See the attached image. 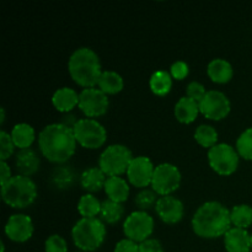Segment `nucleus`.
<instances>
[{"label": "nucleus", "mask_w": 252, "mask_h": 252, "mask_svg": "<svg viewBox=\"0 0 252 252\" xmlns=\"http://www.w3.org/2000/svg\"><path fill=\"white\" fill-rule=\"evenodd\" d=\"M75 135L73 129L61 125L52 123L39 132L38 147L42 155L48 161L64 164L74 155L76 150Z\"/></svg>", "instance_id": "nucleus-1"}, {"label": "nucleus", "mask_w": 252, "mask_h": 252, "mask_svg": "<svg viewBox=\"0 0 252 252\" xmlns=\"http://www.w3.org/2000/svg\"><path fill=\"white\" fill-rule=\"evenodd\" d=\"M194 234L203 239L224 236L231 229L230 211L216 201L202 204L192 218Z\"/></svg>", "instance_id": "nucleus-2"}, {"label": "nucleus", "mask_w": 252, "mask_h": 252, "mask_svg": "<svg viewBox=\"0 0 252 252\" xmlns=\"http://www.w3.org/2000/svg\"><path fill=\"white\" fill-rule=\"evenodd\" d=\"M68 70L70 78L84 89L97 86L101 70L100 58L91 48L81 47L73 52L68 62Z\"/></svg>", "instance_id": "nucleus-3"}, {"label": "nucleus", "mask_w": 252, "mask_h": 252, "mask_svg": "<svg viewBox=\"0 0 252 252\" xmlns=\"http://www.w3.org/2000/svg\"><path fill=\"white\" fill-rule=\"evenodd\" d=\"M71 238L79 250L96 251L105 241V223L98 218H81L71 229Z\"/></svg>", "instance_id": "nucleus-4"}, {"label": "nucleus", "mask_w": 252, "mask_h": 252, "mask_svg": "<svg viewBox=\"0 0 252 252\" xmlns=\"http://www.w3.org/2000/svg\"><path fill=\"white\" fill-rule=\"evenodd\" d=\"M1 198L11 208H27L36 201L37 186L30 177L12 176L7 184L1 186Z\"/></svg>", "instance_id": "nucleus-5"}, {"label": "nucleus", "mask_w": 252, "mask_h": 252, "mask_svg": "<svg viewBox=\"0 0 252 252\" xmlns=\"http://www.w3.org/2000/svg\"><path fill=\"white\" fill-rule=\"evenodd\" d=\"M133 158L134 157L132 152L126 145H108L101 153L100 159H98V167L105 172L107 177L121 176L123 174H127Z\"/></svg>", "instance_id": "nucleus-6"}, {"label": "nucleus", "mask_w": 252, "mask_h": 252, "mask_svg": "<svg viewBox=\"0 0 252 252\" xmlns=\"http://www.w3.org/2000/svg\"><path fill=\"white\" fill-rule=\"evenodd\" d=\"M73 132L78 144L85 149H98L105 144L107 139V132L105 127L94 118L79 120Z\"/></svg>", "instance_id": "nucleus-7"}, {"label": "nucleus", "mask_w": 252, "mask_h": 252, "mask_svg": "<svg viewBox=\"0 0 252 252\" xmlns=\"http://www.w3.org/2000/svg\"><path fill=\"white\" fill-rule=\"evenodd\" d=\"M240 155L231 145L220 143L208 150V162L213 171L220 176H230L238 170Z\"/></svg>", "instance_id": "nucleus-8"}, {"label": "nucleus", "mask_w": 252, "mask_h": 252, "mask_svg": "<svg viewBox=\"0 0 252 252\" xmlns=\"http://www.w3.org/2000/svg\"><path fill=\"white\" fill-rule=\"evenodd\" d=\"M181 172L175 165L164 162L155 166L154 176L150 186L160 196H171L181 185Z\"/></svg>", "instance_id": "nucleus-9"}, {"label": "nucleus", "mask_w": 252, "mask_h": 252, "mask_svg": "<svg viewBox=\"0 0 252 252\" xmlns=\"http://www.w3.org/2000/svg\"><path fill=\"white\" fill-rule=\"evenodd\" d=\"M123 231L127 239L140 244L152 236L154 231V219L147 212H133L125 220Z\"/></svg>", "instance_id": "nucleus-10"}, {"label": "nucleus", "mask_w": 252, "mask_h": 252, "mask_svg": "<svg viewBox=\"0 0 252 252\" xmlns=\"http://www.w3.org/2000/svg\"><path fill=\"white\" fill-rule=\"evenodd\" d=\"M110 101L106 94L100 89H83L79 94V106L86 118H95L103 116L108 110Z\"/></svg>", "instance_id": "nucleus-11"}, {"label": "nucleus", "mask_w": 252, "mask_h": 252, "mask_svg": "<svg viewBox=\"0 0 252 252\" xmlns=\"http://www.w3.org/2000/svg\"><path fill=\"white\" fill-rule=\"evenodd\" d=\"M230 101L221 91H207L204 98L199 102V111L202 115L212 121L224 120L230 113Z\"/></svg>", "instance_id": "nucleus-12"}, {"label": "nucleus", "mask_w": 252, "mask_h": 252, "mask_svg": "<svg viewBox=\"0 0 252 252\" xmlns=\"http://www.w3.org/2000/svg\"><path fill=\"white\" fill-rule=\"evenodd\" d=\"M155 166L147 157L133 158L127 170V177L130 185L138 189H144L152 185Z\"/></svg>", "instance_id": "nucleus-13"}, {"label": "nucleus", "mask_w": 252, "mask_h": 252, "mask_svg": "<svg viewBox=\"0 0 252 252\" xmlns=\"http://www.w3.org/2000/svg\"><path fill=\"white\" fill-rule=\"evenodd\" d=\"M5 235L14 243H26L33 235V221L26 214H14L5 224Z\"/></svg>", "instance_id": "nucleus-14"}, {"label": "nucleus", "mask_w": 252, "mask_h": 252, "mask_svg": "<svg viewBox=\"0 0 252 252\" xmlns=\"http://www.w3.org/2000/svg\"><path fill=\"white\" fill-rule=\"evenodd\" d=\"M155 212L165 224H176L184 218L185 207L174 196H162L158 199Z\"/></svg>", "instance_id": "nucleus-15"}, {"label": "nucleus", "mask_w": 252, "mask_h": 252, "mask_svg": "<svg viewBox=\"0 0 252 252\" xmlns=\"http://www.w3.org/2000/svg\"><path fill=\"white\" fill-rule=\"evenodd\" d=\"M224 246L228 252H250L251 235L245 229L231 228L224 235Z\"/></svg>", "instance_id": "nucleus-16"}, {"label": "nucleus", "mask_w": 252, "mask_h": 252, "mask_svg": "<svg viewBox=\"0 0 252 252\" xmlns=\"http://www.w3.org/2000/svg\"><path fill=\"white\" fill-rule=\"evenodd\" d=\"M16 170L21 176L30 177L36 174L41 165V160L37 153L31 148L24 150H19L15 159Z\"/></svg>", "instance_id": "nucleus-17"}, {"label": "nucleus", "mask_w": 252, "mask_h": 252, "mask_svg": "<svg viewBox=\"0 0 252 252\" xmlns=\"http://www.w3.org/2000/svg\"><path fill=\"white\" fill-rule=\"evenodd\" d=\"M54 108L62 113H69L79 106V94L74 89L61 88L52 96Z\"/></svg>", "instance_id": "nucleus-18"}, {"label": "nucleus", "mask_w": 252, "mask_h": 252, "mask_svg": "<svg viewBox=\"0 0 252 252\" xmlns=\"http://www.w3.org/2000/svg\"><path fill=\"white\" fill-rule=\"evenodd\" d=\"M209 79L216 84H226L233 79L234 69L228 61L221 58L213 59L207 66Z\"/></svg>", "instance_id": "nucleus-19"}, {"label": "nucleus", "mask_w": 252, "mask_h": 252, "mask_svg": "<svg viewBox=\"0 0 252 252\" xmlns=\"http://www.w3.org/2000/svg\"><path fill=\"white\" fill-rule=\"evenodd\" d=\"M107 176L100 167H89L80 175V185L89 193H95L105 187Z\"/></svg>", "instance_id": "nucleus-20"}, {"label": "nucleus", "mask_w": 252, "mask_h": 252, "mask_svg": "<svg viewBox=\"0 0 252 252\" xmlns=\"http://www.w3.org/2000/svg\"><path fill=\"white\" fill-rule=\"evenodd\" d=\"M199 112H201L199 103L192 98L187 97V96L181 97L177 101L174 110L175 118L184 125H189V123L194 122Z\"/></svg>", "instance_id": "nucleus-21"}, {"label": "nucleus", "mask_w": 252, "mask_h": 252, "mask_svg": "<svg viewBox=\"0 0 252 252\" xmlns=\"http://www.w3.org/2000/svg\"><path fill=\"white\" fill-rule=\"evenodd\" d=\"M103 189H105L108 199L117 202V203H123L127 201L128 196H129V186H128L127 181L121 176L107 177Z\"/></svg>", "instance_id": "nucleus-22"}, {"label": "nucleus", "mask_w": 252, "mask_h": 252, "mask_svg": "<svg viewBox=\"0 0 252 252\" xmlns=\"http://www.w3.org/2000/svg\"><path fill=\"white\" fill-rule=\"evenodd\" d=\"M11 138L14 140L15 147L19 148L20 150L29 149L32 143L36 139V133L32 126L27 123H17L11 129Z\"/></svg>", "instance_id": "nucleus-23"}, {"label": "nucleus", "mask_w": 252, "mask_h": 252, "mask_svg": "<svg viewBox=\"0 0 252 252\" xmlns=\"http://www.w3.org/2000/svg\"><path fill=\"white\" fill-rule=\"evenodd\" d=\"M97 86L107 96L116 95V94L121 93L123 90L125 81H123L122 76L118 73H116V71L106 70L102 71V74H101Z\"/></svg>", "instance_id": "nucleus-24"}, {"label": "nucleus", "mask_w": 252, "mask_h": 252, "mask_svg": "<svg viewBox=\"0 0 252 252\" xmlns=\"http://www.w3.org/2000/svg\"><path fill=\"white\" fill-rule=\"evenodd\" d=\"M150 90L157 96H166L171 91L172 76L165 70H158L153 73L149 80Z\"/></svg>", "instance_id": "nucleus-25"}, {"label": "nucleus", "mask_w": 252, "mask_h": 252, "mask_svg": "<svg viewBox=\"0 0 252 252\" xmlns=\"http://www.w3.org/2000/svg\"><path fill=\"white\" fill-rule=\"evenodd\" d=\"M123 214H125V207L122 203L107 199L101 204L100 219L103 223L111 224V225L118 223L122 219Z\"/></svg>", "instance_id": "nucleus-26"}, {"label": "nucleus", "mask_w": 252, "mask_h": 252, "mask_svg": "<svg viewBox=\"0 0 252 252\" xmlns=\"http://www.w3.org/2000/svg\"><path fill=\"white\" fill-rule=\"evenodd\" d=\"M231 224L234 228L248 229L252 225V207L249 204H238L230 211Z\"/></svg>", "instance_id": "nucleus-27"}, {"label": "nucleus", "mask_w": 252, "mask_h": 252, "mask_svg": "<svg viewBox=\"0 0 252 252\" xmlns=\"http://www.w3.org/2000/svg\"><path fill=\"white\" fill-rule=\"evenodd\" d=\"M101 202L91 193H86L79 199L78 212L83 218H96L100 216Z\"/></svg>", "instance_id": "nucleus-28"}, {"label": "nucleus", "mask_w": 252, "mask_h": 252, "mask_svg": "<svg viewBox=\"0 0 252 252\" xmlns=\"http://www.w3.org/2000/svg\"><path fill=\"white\" fill-rule=\"evenodd\" d=\"M194 139L201 147L203 148H213L218 144V132L214 127L209 125H201L194 132Z\"/></svg>", "instance_id": "nucleus-29"}, {"label": "nucleus", "mask_w": 252, "mask_h": 252, "mask_svg": "<svg viewBox=\"0 0 252 252\" xmlns=\"http://www.w3.org/2000/svg\"><path fill=\"white\" fill-rule=\"evenodd\" d=\"M75 181V172L70 166H58L52 174V182L59 189H70Z\"/></svg>", "instance_id": "nucleus-30"}, {"label": "nucleus", "mask_w": 252, "mask_h": 252, "mask_svg": "<svg viewBox=\"0 0 252 252\" xmlns=\"http://www.w3.org/2000/svg\"><path fill=\"white\" fill-rule=\"evenodd\" d=\"M236 152L243 159L252 160V127L244 130L236 140Z\"/></svg>", "instance_id": "nucleus-31"}, {"label": "nucleus", "mask_w": 252, "mask_h": 252, "mask_svg": "<svg viewBox=\"0 0 252 252\" xmlns=\"http://www.w3.org/2000/svg\"><path fill=\"white\" fill-rule=\"evenodd\" d=\"M157 192L154 189H142L139 193L135 196V204L139 208V211L147 212L148 209L153 208V207L157 206L158 197Z\"/></svg>", "instance_id": "nucleus-32"}, {"label": "nucleus", "mask_w": 252, "mask_h": 252, "mask_svg": "<svg viewBox=\"0 0 252 252\" xmlns=\"http://www.w3.org/2000/svg\"><path fill=\"white\" fill-rule=\"evenodd\" d=\"M15 144L12 140L11 134L6 133L5 130L0 132V159L1 161H6L12 157L15 152Z\"/></svg>", "instance_id": "nucleus-33"}, {"label": "nucleus", "mask_w": 252, "mask_h": 252, "mask_svg": "<svg viewBox=\"0 0 252 252\" xmlns=\"http://www.w3.org/2000/svg\"><path fill=\"white\" fill-rule=\"evenodd\" d=\"M44 250L46 252H68V245L64 238L61 235H51L44 243Z\"/></svg>", "instance_id": "nucleus-34"}, {"label": "nucleus", "mask_w": 252, "mask_h": 252, "mask_svg": "<svg viewBox=\"0 0 252 252\" xmlns=\"http://www.w3.org/2000/svg\"><path fill=\"white\" fill-rule=\"evenodd\" d=\"M206 94V88L201 83H198V81H191L186 88L187 97L192 98V100H194L198 103L203 100Z\"/></svg>", "instance_id": "nucleus-35"}, {"label": "nucleus", "mask_w": 252, "mask_h": 252, "mask_svg": "<svg viewBox=\"0 0 252 252\" xmlns=\"http://www.w3.org/2000/svg\"><path fill=\"white\" fill-rule=\"evenodd\" d=\"M189 73V64H187L186 62L177 61L175 62L171 65V68H170V75L174 79H176V80H184V79L187 78Z\"/></svg>", "instance_id": "nucleus-36"}, {"label": "nucleus", "mask_w": 252, "mask_h": 252, "mask_svg": "<svg viewBox=\"0 0 252 252\" xmlns=\"http://www.w3.org/2000/svg\"><path fill=\"white\" fill-rule=\"evenodd\" d=\"M138 252H164V249H162L160 241L155 240V239H148L139 244Z\"/></svg>", "instance_id": "nucleus-37"}, {"label": "nucleus", "mask_w": 252, "mask_h": 252, "mask_svg": "<svg viewBox=\"0 0 252 252\" xmlns=\"http://www.w3.org/2000/svg\"><path fill=\"white\" fill-rule=\"evenodd\" d=\"M138 249H139V244L129 239H123L116 244L113 252H138Z\"/></svg>", "instance_id": "nucleus-38"}, {"label": "nucleus", "mask_w": 252, "mask_h": 252, "mask_svg": "<svg viewBox=\"0 0 252 252\" xmlns=\"http://www.w3.org/2000/svg\"><path fill=\"white\" fill-rule=\"evenodd\" d=\"M11 169H10V166L7 165V162H0V184H1V186L7 184V182L11 180Z\"/></svg>", "instance_id": "nucleus-39"}, {"label": "nucleus", "mask_w": 252, "mask_h": 252, "mask_svg": "<svg viewBox=\"0 0 252 252\" xmlns=\"http://www.w3.org/2000/svg\"><path fill=\"white\" fill-rule=\"evenodd\" d=\"M78 122H79L78 118H76L73 113L69 112V113H64L63 117H62V120H61V122H58V123H61V125L70 128V129H74V127H75L76 123Z\"/></svg>", "instance_id": "nucleus-40"}, {"label": "nucleus", "mask_w": 252, "mask_h": 252, "mask_svg": "<svg viewBox=\"0 0 252 252\" xmlns=\"http://www.w3.org/2000/svg\"><path fill=\"white\" fill-rule=\"evenodd\" d=\"M0 113H1V116H0V125H4V121H5V110L4 108H0Z\"/></svg>", "instance_id": "nucleus-41"}, {"label": "nucleus", "mask_w": 252, "mask_h": 252, "mask_svg": "<svg viewBox=\"0 0 252 252\" xmlns=\"http://www.w3.org/2000/svg\"><path fill=\"white\" fill-rule=\"evenodd\" d=\"M0 246H1V252H5V245H4V243H0Z\"/></svg>", "instance_id": "nucleus-42"}, {"label": "nucleus", "mask_w": 252, "mask_h": 252, "mask_svg": "<svg viewBox=\"0 0 252 252\" xmlns=\"http://www.w3.org/2000/svg\"><path fill=\"white\" fill-rule=\"evenodd\" d=\"M251 248H252V234H251Z\"/></svg>", "instance_id": "nucleus-43"}, {"label": "nucleus", "mask_w": 252, "mask_h": 252, "mask_svg": "<svg viewBox=\"0 0 252 252\" xmlns=\"http://www.w3.org/2000/svg\"><path fill=\"white\" fill-rule=\"evenodd\" d=\"M81 252H83V251H81Z\"/></svg>", "instance_id": "nucleus-44"}]
</instances>
